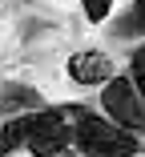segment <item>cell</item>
Returning <instances> with one entry per match:
<instances>
[{
    "label": "cell",
    "mask_w": 145,
    "mask_h": 157,
    "mask_svg": "<svg viewBox=\"0 0 145 157\" xmlns=\"http://www.w3.org/2000/svg\"><path fill=\"white\" fill-rule=\"evenodd\" d=\"M81 157H137V137L125 129V125L109 121L105 113L85 109L77 121V137H73Z\"/></svg>",
    "instance_id": "obj_1"
},
{
    "label": "cell",
    "mask_w": 145,
    "mask_h": 157,
    "mask_svg": "<svg viewBox=\"0 0 145 157\" xmlns=\"http://www.w3.org/2000/svg\"><path fill=\"white\" fill-rule=\"evenodd\" d=\"M85 105H44L32 113V125H28V153L32 157H56L65 153L77 137V121H81Z\"/></svg>",
    "instance_id": "obj_2"
},
{
    "label": "cell",
    "mask_w": 145,
    "mask_h": 157,
    "mask_svg": "<svg viewBox=\"0 0 145 157\" xmlns=\"http://www.w3.org/2000/svg\"><path fill=\"white\" fill-rule=\"evenodd\" d=\"M101 113L109 121L125 125L129 133H145V101L133 77H109L101 85Z\"/></svg>",
    "instance_id": "obj_3"
},
{
    "label": "cell",
    "mask_w": 145,
    "mask_h": 157,
    "mask_svg": "<svg viewBox=\"0 0 145 157\" xmlns=\"http://www.w3.org/2000/svg\"><path fill=\"white\" fill-rule=\"evenodd\" d=\"M65 73H69L77 85H105L109 77H117V73H113V60H109L105 52H97V48L73 52L69 65H65Z\"/></svg>",
    "instance_id": "obj_4"
},
{
    "label": "cell",
    "mask_w": 145,
    "mask_h": 157,
    "mask_svg": "<svg viewBox=\"0 0 145 157\" xmlns=\"http://www.w3.org/2000/svg\"><path fill=\"white\" fill-rule=\"evenodd\" d=\"M32 109H44V97L36 89H28L20 81H4L0 85V113L16 117V113H32Z\"/></svg>",
    "instance_id": "obj_5"
},
{
    "label": "cell",
    "mask_w": 145,
    "mask_h": 157,
    "mask_svg": "<svg viewBox=\"0 0 145 157\" xmlns=\"http://www.w3.org/2000/svg\"><path fill=\"white\" fill-rule=\"evenodd\" d=\"M36 113V109H32ZM32 113H16L0 125V157H12L16 149L28 145V125H32Z\"/></svg>",
    "instance_id": "obj_6"
},
{
    "label": "cell",
    "mask_w": 145,
    "mask_h": 157,
    "mask_svg": "<svg viewBox=\"0 0 145 157\" xmlns=\"http://www.w3.org/2000/svg\"><path fill=\"white\" fill-rule=\"evenodd\" d=\"M81 4H85V20L89 24H105L113 12V0H81Z\"/></svg>",
    "instance_id": "obj_7"
},
{
    "label": "cell",
    "mask_w": 145,
    "mask_h": 157,
    "mask_svg": "<svg viewBox=\"0 0 145 157\" xmlns=\"http://www.w3.org/2000/svg\"><path fill=\"white\" fill-rule=\"evenodd\" d=\"M129 77H133V85L141 89V101H145V44L133 52V60H129Z\"/></svg>",
    "instance_id": "obj_8"
},
{
    "label": "cell",
    "mask_w": 145,
    "mask_h": 157,
    "mask_svg": "<svg viewBox=\"0 0 145 157\" xmlns=\"http://www.w3.org/2000/svg\"><path fill=\"white\" fill-rule=\"evenodd\" d=\"M133 12H137V16H145V0H133Z\"/></svg>",
    "instance_id": "obj_9"
}]
</instances>
